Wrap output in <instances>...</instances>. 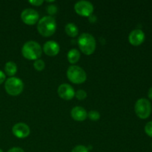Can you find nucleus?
Instances as JSON below:
<instances>
[{
    "instance_id": "nucleus-19",
    "label": "nucleus",
    "mask_w": 152,
    "mask_h": 152,
    "mask_svg": "<svg viewBox=\"0 0 152 152\" xmlns=\"http://www.w3.org/2000/svg\"><path fill=\"white\" fill-rule=\"evenodd\" d=\"M74 96H76L77 99H78L79 100H83V99H85L87 97V93L84 90L80 89V90H78L76 92Z\"/></svg>"
},
{
    "instance_id": "nucleus-6",
    "label": "nucleus",
    "mask_w": 152,
    "mask_h": 152,
    "mask_svg": "<svg viewBox=\"0 0 152 152\" xmlns=\"http://www.w3.org/2000/svg\"><path fill=\"white\" fill-rule=\"evenodd\" d=\"M134 111L139 118L145 120L150 116L151 113V104L145 98L139 99L134 105Z\"/></svg>"
},
{
    "instance_id": "nucleus-16",
    "label": "nucleus",
    "mask_w": 152,
    "mask_h": 152,
    "mask_svg": "<svg viewBox=\"0 0 152 152\" xmlns=\"http://www.w3.org/2000/svg\"><path fill=\"white\" fill-rule=\"evenodd\" d=\"M68 60L70 63L74 64L79 61L80 58V53L77 49H71L68 53Z\"/></svg>"
},
{
    "instance_id": "nucleus-11",
    "label": "nucleus",
    "mask_w": 152,
    "mask_h": 152,
    "mask_svg": "<svg viewBox=\"0 0 152 152\" xmlns=\"http://www.w3.org/2000/svg\"><path fill=\"white\" fill-rule=\"evenodd\" d=\"M145 40V34L141 29L133 30L129 36V41L132 45L138 46Z\"/></svg>"
},
{
    "instance_id": "nucleus-12",
    "label": "nucleus",
    "mask_w": 152,
    "mask_h": 152,
    "mask_svg": "<svg viewBox=\"0 0 152 152\" xmlns=\"http://www.w3.org/2000/svg\"><path fill=\"white\" fill-rule=\"evenodd\" d=\"M43 50L48 56H54L59 52V45L56 42L53 40L46 42L43 46Z\"/></svg>"
},
{
    "instance_id": "nucleus-2",
    "label": "nucleus",
    "mask_w": 152,
    "mask_h": 152,
    "mask_svg": "<svg viewBox=\"0 0 152 152\" xmlns=\"http://www.w3.org/2000/svg\"><path fill=\"white\" fill-rule=\"evenodd\" d=\"M42 50L38 42L35 41H28L24 44L22 48V54L29 60H37L41 56Z\"/></svg>"
},
{
    "instance_id": "nucleus-21",
    "label": "nucleus",
    "mask_w": 152,
    "mask_h": 152,
    "mask_svg": "<svg viewBox=\"0 0 152 152\" xmlns=\"http://www.w3.org/2000/svg\"><path fill=\"white\" fill-rule=\"evenodd\" d=\"M145 132L147 135L152 137V121L148 122L145 126Z\"/></svg>"
},
{
    "instance_id": "nucleus-13",
    "label": "nucleus",
    "mask_w": 152,
    "mask_h": 152,
    "mask_svg": "<svg viewBox=\"0 0 152 152\" xmlns=\"http://www.w3.org/2000/svg\"><path fill=\"white\" fill-rule=\"evenodd\" d=\"M71 117L76 121L82 122L84 121L88 117V113L85 108L81 106L74 107L71 110Z\"/></svg>"
},
{
    "instance_id": "nucleus-14",
    "label": "nucleus",
    "mask_w": 152,
    "mask_h": 152,
    "mask_svg": "<svg viewBox=\"0 0 152 152\" xmlns=\"http://www.w3.org/2000/svg\"><path fill=\"white\" fill-rule=\"evenodd\" d=\"M4 72L9 77H13L17 72V65L15 62H7L4 65Z\"/></svg>"
},
{
    "instance_id": "nucleus-23",
    "label": "nucleus",
    "mask_w": 152,
    "mask_h": 152,
    "mask_svg": "<svg viewBox=\"0 0 152 152\" xmlns=\"http://www.w3.org/2000/svg\"><path fill=\"white\" fill-rule=\"evenodd\" d=\"M44 1L43 0H31L29 1L30 4H33V5L35 6H40L43 4Z\"/></svg>"
},
{
    "instance_id": "nucleus-1",
    "label": "nucleus",
    "mask_w": 152,
    "mask_h": 152,
    "mask_svg": "<svg viewBox=\"0 0 152 152\" xmlns=\"http://www.w3.org/2000/svg\"><path fill=\"white\" fill-rule=\"evenodd\" d=\"M38 32L42 36L45 37H50L56 30V22L54 18L50 16H43L39 19L37 25Z\"/></svg>"
},
{
    "instance_id": "nucleus-18",
    "label": "nucleus",
    "mask_w": 152,
    "mask_h": 152,
    "mask_svg": "<svg viewBox=\"0 0 152 152\" xmlns=\"http://www.w3.org/2000/svg\"><path fill=\"white\" fill-rule=\"evenodd\" d=\"M88 117L92 121H97L100 118V114L97 111H91L88 113Z\"/></svg>"
},
{
    "instance_id": "nucleus-5",
    "label": "nucleus",
    "mask_w": 152,
    "mask_h": 152,
    "mask_svg": "<svg viewBox=\"0 0 152 152\" xmlns=\"http://www.w3.org/2000/svg\"><path fill=\"white\" fill-rule=\"evenodd\" d=\"M67 77L74 84H82L86 82L87 75L84 70L77 65H71L67 71Z\"/></svg>"
},
{
    "instance_id": "nucleus-10",
    "label": "nucleus",
    "mask_w": 152,
    "mask_h": 152,
    "mask_svg": "<svg viewBox=\"0 0 152 152\" xmlns=\"http://www.w3.org/2000/svg\"><path fill=\"white\" fill-rule=\"evenodd\" d=\"M58 95L65 100L72 99L75 96V91L71 86L68 84H62L57 89Z\"/></svg>"
},
{
    "instance_id": "nucleus-15",
    "label": "nucleus",
    "mask_w": 152,
    "mask_h": 152,
    "mask_svg": "<svg viewBox=\"0 0 152 152\" xmlns=\"http://www.w3.org/2000/svg\"><path fill=\"white\" fill-rule=\"evenodd\" d=\"M65 30L67 35L69 36V37H76L77 36H78V34H79L78 28H77V26L74 23L70 22V23L67 24V25H65Z\"/></svg>"
},
{
    "instance_id": "nucleus-26",
    "label": "nucleus",
    "mask_w": 152,
    "mask_h": 152,
    "mask_svg": "<svg viewBox=\"0 0 152 152\" xmlns=\"http://www.w3.org/2000/svg\"><path fill=\"white\" fill-rule=\"evenodd\" d=\"M88 19H89V21H90L91 22H93V19H94V22H96V16H94V15H91V16H88Z\"/></svg>"
},
{
    "instance_id": "nucleus-17",
    "label": "nucleus",
    "mask_w": 152,
    "mask_h": 152,
    "mask_svg": "<svg viewBox=\"0 0 152 152\" xmlns=\"http://www.w3.org/2000/svg\"><path fill=\"white\" fill-rule=\"evenodd\" d=\"M34 67L37 71H42L45 68V62L43 60L38 59L37 60H35V62H34Z\"/></svg>"
},
{
    "instance_id": "nucleus-28",
    "label": "nucleus",
    "mask_w": 152,
    "mask_h": 152,
    "mask_svg": "<svg viewBox=\"0 0 152 152\" xmlns=\"http://www.w3.org/2000/svg\"><path fill=\"white\" fill-rule=\"evenodd\" d=\"M0 152H3V151L1 149H0Z\"/></svg>"
},
{
    "instance_id": "nucleus-4",
    "label": "nucleus",
    "mask_w": 152,
    "mask_h": 152,
    "mask_svg": "<svg viewBox=\"0 0 152 152\" xmlns=\"http://www.w3.org/2000/svg\"><path fill=\"white\" fill-rule=\"evenodd\" d=\"M23 82L17 77H12L7 79L4 83V89L9 95L18 96L23 91Z\"/></svg>"
},
{
    "instance_id": "nucleus-9",
    "label": "nucleus",
    "mask_w": 152,
    "mask_h": 152,
    "mask_svg": "<svg viewBox=\"0 0 152 152\" xmlns=\"http://www.w3.org/2000/svg\"><path fill=\"white\" fill-rule=\"evenodd\" d=\"M30 128L26 123H18L12 128V132L13 135L19 139H24L30 134Z\"/></svg>"
},
{
    "instance_id": "nucleus-3",
    "label": "nucleus",
    "mask_w": 152,
    "mask_h": 152,
    "mask_svg": "<svg viewBox=\"0 0 152 152\" xmlns=\"http://www.w3.org/2000/svg\"><path fill=\"white\" fill-rule=\"evenodd\" d=\"M78 45L83 53L91 55L96 49V40L91 34L83 33L79 37Z\"/></svg>"
},
{
    "instance_id": "nucleus-24",
    "label": "nucleus",
    "mask_w": 152,
    "mask_h": 152,
    "mask_svg": "<svg viewBox=\"0 0 152 152\" xmlns=\"http://www.w3.org/2000/svg\"><path fill=\"white\" fill-rule=\"evenodd\" d=\"M7 152H25V151L19 147H13V148L9 149Z\"/></svg>"
},
{
    "instance_id": "nucleus-25",
    "label": "nucleus",
    "mask_w": 152,
    "mask_h": 152,
    "mask_svg": "<svg viewBox=\"0 0 152 152\" xmlns=\"http://www.w3.org/2000/svg\"><path fill=\"white\" fill-rule=\"evenodd\" d=\"M5 79H6L5 74H4L2 71H1V70H0V85L2 84V83H4V80H5Z\"/></svg>"
},
{
    "instance_id": "nucleus-22",
    "label": "nucleus",
    "mask_w": 152,
    "mask_h": 152,
    "mask_svg": "<svg viewBox=\"0 0 152 152\" xmlns=\"http://www.w3.org/2000/svg\"><path fill=\"white\" fill-rule=\"evenodd\" d=\"M47 11L49 14L53 15L56 13L57 11V7H56V5H48L47 7Z\"/></svg>"
},
{
    "instance_id": "nucleus-20",
    "label": "nucleus",
    "mask_w": 152,
    "mask_h": 152,
    "mask_svg": "<svg viewBox=\"0 0 152 152\" xmlns=\"http://www.w3.org/2000/svg\"><path fill=\"white\" fill-rule=\"evenodd\" d=\"M71 152H88V148L85 145H79L74 147Z\"/></svg>"
},
{
    "instance_id": "nucleus-8",
    "label": "nucleus",
    "mask_w": 152,
    "mask_h": 152,
    "mask_svg": "<svg viewBox=\"0 0 152 152\" xmlns=\"http://www.w3.org/2000/svg\"><path fill=\"white\" fill-rule=\"evenodd\" d=\"M39 19V14L37 10L32 8L25 9L21 13V19L25 24L33 25L37 23Z\"/></svg>"
},
{
    "instance_id": "nucleus-27",
    "label": "nucleus",
    "mask_w": 152,
    "mask_h": 152,
    "mask_svg": "<svg viewBox=\"0 0 152 152\" xmlns=\"http://www.w3.org/2000/svg\"><path fill=\"white\" fill-rule=\"evenodd\" d=\"M148 97L150 98V99H152V87L151 88L149 89V90H148Z\"/></svg>"
},
{
    "instance_id": "nucleus-7",
    "label": "nucleus",
    "mask_w": 152,
    "mask_h": 152,
    "mask_svg": "<svg viewBox=\"0 0 152 152\" xmlns=\"http://www.w3.org/2000/svg\"><path fill=\"white\" fill-rule=\"evenodd\" d=\"M74 10L77 14L83 16H89L93 13L94 6L90 1H77L74 5Z\"/></svg>"
}]
</instances>
